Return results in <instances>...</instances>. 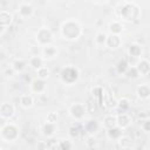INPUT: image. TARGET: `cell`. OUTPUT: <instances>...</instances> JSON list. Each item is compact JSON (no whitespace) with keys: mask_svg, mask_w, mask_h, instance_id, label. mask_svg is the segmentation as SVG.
I'll list each match as a JSON object with an SVG mask.
<instances>
[{"mask_svg":"<svg viewBox=\"0 0 150 150\" xmlns=\"http://www.w3.org/2000/svg\"><path fill=\"white\" fill-rule=\"evenodd\" d=\"M61 35L63 36V39L66 40H76L79 39V36L82 34V28L80 26V23L75 20H67L61 25Z\"/></svg>","mask_w":150,"mask_h":150,"instance_id":"obj_1","label":"cell"},{"mask_svg":"<svg viewBox=\"0 0 150 150\" xmlns=\"http://www.w3.org/2000/svg\"><path fill=\"white\" fill-rule=\"evenodd\" d=\"M18 136H19V130H18V128H16L14 124H12V123L4 125L2 129L0 130V137H1L4 141H6V142H12V141L16 139Z\"/></svg>","mask_w":150,"mask_h":150,"instance_id":"obj_2","label":"cell"},{"mask_svg":"<svg viewBox=\"0 0 150 150\" xmlns=\"http://www.w3.org/2000/svg\"><path fill=\"white\" fill-rule=\"evenodd\" d=\"M77 77H79V70H77L75 67H73V66L66 67V68L62 70V73H61V79H62V81L66 82V83H68V84L74 83V82L77 80Z\"/></svg>","mask_w":150,"mask_h":150,"instance_id":"obj_3","label":"cell"},{"mask_svg":"<svg viewBox=\"0 0 150 150\" xmlns=\"http://www.w3.org/2000/svg\"><path fill=\"white\" fill-rule=\"evenodd\" d=\"M52 39H53V34L48 28H41L36 33V41L42 47L48 46L52 42Z\"/></svg>","mask_w":150,"mask_h":150,"instance_id":"obj_4","label":"cell"},{"mask_svg":"<svg viewBox=\"0 0 150 150\" xmlns=\"http://www.w3.org/2000/svg\"><path fill=\"white\" fill-rule=\"evenodd\" d=\"M86 111H87L86 105L82 104V103H75V104H73V105L70 107V109H69L70 116H71L73 118H75V120H77V121H80V120H82V118L84 117Z\"/></svg>","mask_w":150,"mask_h":150,"instance_id":"obj_5","label":"cell"},{"mask_svg":"<svg viewBox=\"0 0 150 150\" xmlns=\"http://www.w3.org/2000/svg\"><path fill=\"white\" fill-rule=\"evenodd\" d=\"M18 11H19V14L21 18L26 19V18H30L34 13V9H33V6L29 4V2H26V1H22L19 4V7H18Z\"/></svg>","mask_w":150,"mask_h":150,"instance_id":"obj_6","label":"cell"},{"mask_svg":"<svg viewBox=\"0 0 150 150\" xmlns=\"http://www.w3.org/2000/svg\"><path fill=\"white\" fill-rule=\"evenodd\" d=\"M15 112V107L12 104V103H8V102H5V103H1L0 104V116L2 118H11L13 117Z\"/></svg>","mask_w":150,"mask_h":150,"instance_id":"obj_7","label":"cell"},{"mask_svg":"<svg viewBox=\"0 0 150 150\" xmlns=\"http://www.w3.org/2000/svg\"><path fill=\"white\" fill-rule=\"evenodd\" d=\"M131 123V117L127 114V112H121L118 115H116V125L120 129H125L130 125Z\"/></svg>","mask_w":150,"mask_h":150,"instance_id":"obj_8","label":"cell"},{"mask_svg":"<svg viewBox=\"0 0 150 150\" xmlns=\"http://www.w3.org/2000/svg\"><path fill=\"white\" fill-rule=\"evenodd\" d=\"M122 43V40H121V36L120 35H115V34H109L107 35V40H105V43L110 49H116L121 46Z\"/></svg>","mask_w":150,"mask_h":150,"instance_id":"obj_9","label":"cell"},{"mask_svg":"<svg viewBox=\"0 0 150 150\" xmlns=\"http://www.w3.org/2000/svg\"><path fill=\"white\" fill-rule=\"evenodd\" d=\"M98 128H100V124L96 120H88L84 123V129L89 135H94L98 130Z\"/></svg>","mask_w":150,"mask_h":150,"instance_id":"obj_10","label":"cell"},{"mask_svg":"<svg viewBox=\"0 0 150 150\" xmlns=\"http://www.w3.org/2000/svg\"><path fill=\"white\" fill-rule=\"evenodd\" d=\"M56 54H57V50H56V48H55L54 46H52V45L45 46V47L42 48V55H43L42 59H53V57L56 56Z\"/></svg>","mask_w":150,"mask_h":150,"instance_id":"obj_11","label":"cell"},{"mask_svg":"<svg viewBox=\"0 0 150 150\" xmlns=\"http://www.w3.org/2000/svg\"><path fill=\"white\" fill-rule=\"evenodd\" d=\"M136 69H137V71H138L139 75H146V74L149 73V70H150V64H149L148 60L142 59V60L138 62Z\"/></svg>","mask_w":150,"mask_h":150,"instance_id":"obj_12","label":"cell"},{"mask_svg":"<svg viewBox=\"0 0 150 150\" xmlns=\"http://www.w3.org/2000/svg\"><path fill=\"white\" fill-rule=\"evenodd\" d=\"M56 131V124L54 123H47L45 122V124L42 125V134L46 137H52Z\"/></svg>","mask_w":150,"mask_h":150,"instance_id":"obj_13","label":"cell"},{"mask_svg":"<svg viewBox=\"0 0 150 150\" xmlns=\"http://www.w3.org/2000/svg\"><path fill=\"white\" fill-rule=\"evenodd\" d=\"M46 89V84H45V81L40 80V79H36L32 82V90L36 94H41L43 93Z\"/></svg>","mask_w":150,"mask_h":150,"instance_id":"obj_14","label":"cell"},{"mask_svg":"<svg viewBox=\"0 0 150 150\" xmlns=\"http://www.w3.org/2000/svg\"><path fill=\"white\" fill-rule=\"evenodd\" d=\"M103 127L107 130L117 127L116 125V115H107V116H104V118H103Z\"/></svg>","mask_w":150,"mask_h":150,"instance_id":"obj_15","label":"cell"},{"mask_svg":"<svg viewBox=\"0 0 150 150\" xmlns=\"http://www.w3.org/2000/svg\"><path fill=\"white\" fill-rule=\"evenodd\" d=\"M12 19H13V16L8 11H1L0 12V23L4 27L9 26L11 22H12Z\"/></svg>","mask_w":150,"mask_h":150,"instance_id":"obj_16","label":"cell"},{"mask_svg":"<svg viewBox=\"0 0 150 150\" xmlns=\"http://www.w3.org/2000/svg\"><path fill=\"white\" fill-rule=\"evenodd\" d=\"M149 95H150V89H149V86L146 84H142L137 88V96L142 100H146L149 98Z\"/></svg>","mask_w":150,"mask_h":150,"instance_id":"obj_17","label":"cell"},{"mask_svg":"<svg viewBox=\"0 0 150 150\" xmlns=\"http://www.w3.org/2000/svg\"><path fill=\"white\" fill-rule=\"evenodd\" d=\"M36 75H38V79L45 81V80H47V79L49 77V75H50V70H49L48 67L42 66V67H40V68L36 70Z\"/></svg>","mask_w":150,"mask_h":150,"instance_id":"obj_18","label":"cell"},{"mask_svg":"<svg viewBox=\"0 0 150 150\" xmlns=\"http://www.w3.org/2000/svg\"><path fill=\"white\" fill-rule=\"evenodd\" d=\"M34 103V98L32 95H21L20 96V104L23 108H30Z\"/></svg>","mask_w":150,"mask_h":150,"instance_id":"obj_19","label":"cell"},{"mask_svg":"<svg viewBox=\"0 0 150 150\" xmlns=\"http://www.w3.org/2000/svg\"><path fill=\"white\" fill-rule=\"evenodd\" d=\"M107 135H108V137H109L110 139H118V138L122 136V129H120L118 127L108 129V130H107Z\"/></svg>","mask_w":150,"mask_h":150,"instance_id":"obj_20","label":"cell"},{"mask_svg":"<svg viewBox=\"0 0 150 150\" xmlns=\"http://www.w3.org/2000/svg\"><path fill=\"white\" fill-rule=\"evenodd\" d=\"M42 62H43V59L40 57V56H32V57L29 59V66H30L33 69H35V70H38L40 67L43 66Z\"/></svg>","mask_w":150,"mask_h":150,"instance_id":"obj_21","label":"cell"},{"mask_svg":"<svg viewBox=\"0 0 150 150\" xmlns=\"http://www.w3.org/2000/svg\"><path fill=\"white\" fill-rule=\"evenodd\" d=\"M128 53H129V55L132 56V57H139V56H141V53H142V49H141V47H139L138 45L132 43V45L129 46Z\"/></svg>","mask_w":150,"mask_h":150,"instance_id":"obj_22","label":"cell"},{"mask_svg":"<svg viewBox=\"0 0 150 150\" xmlns=\"http://www.w3.org/2000/svg\"><path fill=\"white\" fill-rule=\"evenodd\" d=\"M122 25L118 22V21H112L110 22L109 25V30H110V34H115V35H120V33L122 32Z\"/></svg>","mask_w":150,"mask_h":150,"instance_id":"obj_23","label":"cell"},{"mask_svg":"<svg viewBox=\"0 0 150 150\" xmlns=\"http://www.w3.org/2000/svg\"><path fill=\"white\" fill-rule=\"evenodd\" d=\"M25 66H26L25 61L18 59V60H14V61H13V63H12V69H13L14 71H21V70H23Z\"/></svg>","mask_w":150,"mask_h":150,"instance_id":"obj_24","label":"cell"},{"mask_svg":"<svg viewBox=\"0 0 150 150\" xmlns=\"http://www.w3.org/2000/svg\"><path fill=\"white\" fill-rule=\"evenodd\" d=\"M125 75H127L129 79H137V77L139 76V74H138L136 67H130V66H129V68L127 69Z\"/></svg>","mask_w":150,"mask_h":150,"instance_id":"obj_25","label":"cell"},{"mask_svg":"<svg viewBox=\"0 0 150 150\" xmlns=\"http://www.w3.org/2000/svg\"><path fill=\"white\" fill-rule=\"evenodd\" d=\"M105 40H107V34L103 33V32H98L95 35V42L97 45H104L105 43Z\"/></svg>","mask_w":150,"mask_h":150,"instance_id":"obj_26","label":"cell"},{"mask_svg":"<svg viewBox=\"0 0 150 150\" xmlns=\"http://www.w3.org/2000/svg\"><path fill=\"white\" fill-rule=\"evenodd\" d=\"M121 110H122V112H124L129 107H130V104H129V101L127 100V98H121L120 101H117V104H116Z\"/></svg>","mask_w":150,"mask_h":150,"instance_id":"obj_27","label":"cell"},{"mask_svg":"<svg viewBox=\"0 0 150 150\" xmlns=\"http://www.w3.org/2000/svg\"><path fill=\"white\" fill-rule=\"evenodd\" d=\"M59 146L61 150H70L71 149V142L69 139H61L59 143Z\"/></svg>","mask_w":150,"mask_h":150,"instance_id":"obj_28","label":"cell"},{"mask_svg":"<svg viewBox=\"0 0 150 150\" xmlns=\"http://www.w3.org/2000/svg\"><path fill=\"white\" fill-rule=\"evenodd\" d=\"M56 121H57V114L54 112V111L48 112V115L46 117V122L47 123H54V124H56Z\"/></svg>","mask_w":150,"mask_h":150,"instance_id":"obj_29","label":"cell"},{"mask_svg":"<svg viewBox=\"0 0 150 150\" xmlns=\"http://www.w3.org/2000/svg\"><path fill=\"white\" fill-rule=\"evenodd\" d=\"M128 68H129V64H128V62L125 60H121L118 62V64H117V69H118L120 73H125Z\"/></svg>","mask_w":150,"mask_h":150,"instance_id":"obj_30","label":"cell"},{"mask_svg":"<svg viewBox=\"0 0 150 150\" xmlns=\"http://www.w3.org/2000/svg\"><path fill=\"white\" fill-rule=\"evenodd\" d=\"M79 135H80V129H79L77 127L73 125V127L69 128V136H70L71 138H75V137H77Z\"/></svg>","mask_w":150,"mask_h":150,"instance_id":"obj_31","label":"cell"},{"mask_svg":"<svg viewBox=\"0 0 150 150\" xmlns=\"http://www.w3.org/2000/svg\"><path fill=\"white\" fill-rule=\"evenodd\" d=\"M118 142H120V144H121L122 148H128L130 145V139L128 137H124V136H121L118 138Z\"/></svg>","mask_w":150,"mask_h":150,"instance_id":"obj_32","label":"cell"},{"mask_svg":"<svg viewBox=\"0 0 150 150\" xmlns=\"http://www.w3.org/2000/svg\"><path fill=\"white\" fill-rule=\"evenodd\" d=\"M38 150H47V144L45 142L38 143Z\"/></svg>","mask_w":150,"mask_h":150,"instance_id":"obj_33","label":"cell"},{"mask_svg":"<svg viewBox=\"0 0 150 150\" xmlns=\"http://www.w3.org/2000/svg\"><path fill=\"white\" fill-rule=\"evenodd\" d=\"M142 127H143L144 131H149V121H148V120H146V121H144Z\"/></svg>","mask_w":150,"mask_h":150,"instance_id":"obj_34","label":"cell"},{"mask_svg":"<svg viewBox=\"0 0 150 150\" xmlns=\"http://www.w3.org/2000/svg\"><path fill=\"white\" fill-rule=\"evenodd\" d=\"M5 28H6V27H4V26H2V25H1V23H0V34H1V33H4V32H5Z\"/></svg>","mask_w":150,"mask_h":150,"instance_id":"obj_35","label":"cell"},{"mask_svg":"<svg viewBox=\"0 0 150 150\" xmlns=\"http://www.w3.org/2000/svg\"><path fill=\"white\" fill-rule=\"evenodd\" d=\"M0 150H1V148H0Z\"/></svg>","mask_w":150,"mask_h":150,"instance_id":"obj_36","label":"cell"}]
</instances>
